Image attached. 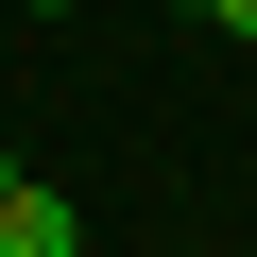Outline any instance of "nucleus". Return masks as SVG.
I'll return each mask as SVG.
<instances>
[{
	"label": "nucleus",
	"mask_w": 257,
	"mask_h": 257,
	"mask_svg": "<svg viewBox=\"0 0 257 257\" xmlns=\"http://www.w3.org/2000/svg\"><path fill=\"white\" fill-rule=\"evenodd\" d=\"M0 189H18V138H0Z\"/></svg>",
	"instance_id": "3"
},
{
	"label": "nucleus",
	"mask_w": 257,
	"mask_h": 257,
	"mask_svg": "<svg viewBox=\"0 0 257 257\" xmlns=\"http://www.w3.org/2000/svg\"><path fill=\"white\" fill-rule=\"evenodd\" d=\"M18 18H69V0H18Z\"/></svg>",
	"instance_id": "4"
},
{
	"label": "nucleus",
	"mask_w": 257,
	"mask_h": 257,
	"mask_svg": "<svg viewBox=\"0 0 257 257\" xmlns=\"http://www.w3.org/2000/svg\"><path fill=\"white\" fill-rule=\"evenodd\" d=\"M0 257H86V223H69V189H35V172L0 189Z\"/></svg>",
	"instance_id": "1"
},
{
	"label": "nucleus",
	"mask_w": 257,
	"mask_h": 257,
	"mask_svg": "<svg viewBox=\"0 0 257 257\" xmlns=\"http://www.w3.org/2000/svg\"><path fill=\"white\" fill-rule=\"evenodd\" d=\"M206 35H240V52H257V0H206Z\"/></svg>",
	"instance_id": "2"
}]
</instances>
